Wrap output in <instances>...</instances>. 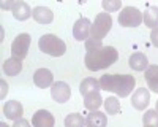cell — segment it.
<instances>
[{
  "instance_id": "6da1fadb",
  "label": "cell",
  "mask_w": 158,
  "mask_h": 127,
  "mask_svg": "<svg viewBox=\"0 0 158 127\" xmlns=\"http://www.w3.org/2000/svg\"><path fill=\"white\" fill-rule=\"evenodd\" d=\"M85 51L87 53H85L84 62L90 72L108 68L118 59V53L114 46H103L101 42L92 40V38H89L85 42Z\"/></svg>"
},
{
  "instance_id": "7a4b0ae2",
  "label": "cell",
  "mask_w": 158,
  "mask_h": 127,
  "mask_svg": "<svg viewBox=\"0 0 158 127\" xmlns=\"http://www.w3.org/2000/svg\"><path fill=\"white\" fill-rule=\"evenodd\" d=\"M100 81V87L104 91L115 92L118 97H127L133 92L136 86V78L133 75H103Z\"/></svg>"
},
{
  "instance_id": "3957f363",
  "label": "cell",
  "mask_w": 158,
  "mask_h": 127,
  "mask_svg": "<svg viewBox=\"0 0 158 127\" xmlns=\"http://www.w3.org/2000/svg\"><path fill=\"white\" fill-rule=\"evenodd\" d=\"M38 48L40 51H43L44 54L52 56V57H60L67 53V45L62 38L52 33H46L38 40Z\"/></svg>"
},
{
  "instance_id": "277c9868",
  "label": "cell",
  "mask_w": 158,
  "mask_h": 127,
  "mask_svg": "<svg viewBox=\"0 0 158 127\" xmlns=\"http://www.w3.org/2000/svg\"><path fill=\"white\" fill-rule=\"evenodd\" d=\"M111 27H112V18L109 13H98L95 16V21L92 22L90 38L92 40H97V42H101L108 35Z\"/></svg>"
},
{
  "instance_id": "5b68a950",
  "label": "cell",
  "mask_w": 158,
  "mask_h": 127,
  "mask_svg": "<svg viewBox=\"0 0 158 127\" xmlns=\"http://www.w3.org/2000/svg\"><path fill=\"white\" fill-rule=\"evenodd\" d=\"M144 21L142 13L135 7H125L118 13V24L122 27H138Z\"/></svg>"
},
{
  "instance_id": "8992f818",
  "label": "cell",
  "mask_w": 158,
  "mask_h": 127,
  "mask_svg": "<svg viewBox=\"0 0 158 127\" xmlns=\"http://www.w3.org/2000/svg\"><path fill=\"white\" fill-rule=\"evenodd\" d=\"M29 48H30V35L29 33H19L15 38V42L11 43V54H13V57L22 60L27 57Z\"/></svg>"
},
{
  "instance_id": "52a82bcc",
  "label": "cell",
  "mask_w": 158,
  "mask_h": 127,
  "mask_svg": "<svg viewBox=\"0 0 158 127\" xmlns=\"http://www.w3.org/2000/svg\"><path fill=\"white\" fill-rule=\"evenodd\" d=\"M51 95L57 103H65L71 97V89L65 81H57L51 86Z\"/></svg>"
},
{
  "instance_id": "ba28073f",
  "label": "cell",
  "mask_w": 158,
  "mask_h": 127,
  "mask_svg": "<svg viewBox=\"0 0 158 127\" xmlns=\"http://www.w3.org/2000/svg\"><path fill=\"white\" fill-rule=\"evenodd\" d=\"M90 27L92 22L87 18H79L73 25V35L77 42H87L90 38Z\"/></svg>"
},
{
  "instance_id": "9c48e42d",
  "label": "cell",
  "mask_w": 158,
  "mask_h": 127,
  "mask_svg": "<svg viewBox=\"0 0 158 127\" xmlns=\"http://www.w3.org/2000/svg\"><path fill=\"white\" fill-rule=\"evenodd\" d=\"M56 119L54 116L46 110H38L32 116V125L33 127H54Z\"/></svg>"
},
{
  "instance_id": "30bf717a",
  "label": "cell",
  "mask_w": 158,
  "mask_h": 127,
  "mask_svg": "<svg viewBox=\"0 0 158 127\" xmlns=\"http://www.w3.org/2000/svg\"><path fill=\"white\" fill-rule=\"evenodd\" d=\"M150 102V92L146 87H139L135 91L133 97H131V105L136 110H144Z\"/></svg>"
},
{
  "instance_id": "8fae6325",
  "label": "cell",
  "mask_w": 158,
  "mask_h": 127,
  "mask_svg": "<svg viewBox=\"0 0 158 127\" xmlns=\"http://www.w3.org/2000/svg\"><path fill=\"white\" fill-rule=\"evenodd\" d=\"M33 83L38 87H49L54 84V76H52V72L48 68H38L33 75Z\"/></svg>"
},
{
  "instance_id": "7c38bea8",
  "label": "cell",
  "mask_w": 158,
  "mask_h": 127,
  "mask_svg": "<svg viewBox=\"0 0 158 127\" xmlns=\"http://www.w3.org/2000/svg\"><path fill=\"white\" fill-rule=\"evenodd\" d=\"M11 13H13V16H15V19H18V21H25V19H29V18L32 16L33 10L29 7V3L21 2V0H19V2L13 3Z\"/></svg>"
},
{
  "instance_id": "4fadbf2b",
  "label": "cell",
  "mask_w": 158,
  "mask_h": 127,
  "mask_svg": "<svg viewBox=\"0 0 158 127\" xmlns=\"http://www.w3.org/2000/svg\"><path fill=\"white\" fill-rule=\"evenodd\" d=\"M22 113H24V108L19 102L16 100H11V102H6L5 107H3V114L8 118V119H21L22 118Z\"/></svg>"
},
{
  "instance_id": "5bb4252c",
  "label": "cell",
  "mask_w": 158,
  "mask_h": 127,
  "mask_svg": "<svg viewBox=\"0 0 158 127\" xmlns=\"http://www.w3.org/2000/svg\"><path fill=\"white\" fill-rule=\"evenodd\" d=\"M128 64H130V67L133 70H136V72H144V70L149 68V59H147L146 54H142V53L131 54Z\"/></svg>"
},
{
  "instance_id": "9a60e30c",
  "label": "cell",
  "mask_w": 158,
  "mask_h": 127,
  "mask_svg": "<svg viewBox=\"0 0 158 127\" xmlns=\"http://www.w3.org/2000/svg\"><path fill=\"white\" fill-rule=\"evenodd\" d=\"M32 16H33V19L38 24H51L52 21H54V13H52L49 8H46V7H36V8H33Z\"/></svg>"
},
{
  "instance_id": "2e32d148",
  "label": "cell",
  "mask_w": 158,
  "mask_h": 127,
  "mask_svg": "<svg viewBox=\"0 0 158 127\" xmlns=\"http://www.w3.org/2000/svg\"><path fill=\"white\" fill-rule=\"evenodd\" d=\"M106 114L101 111H90L85 119V127H106Z\"/></svg>"
},
{
  "instance_id": "e0dca14e",
  "label": "cell",
  "mask_w": 158,
  "mask_h": 127,
  "mask_svg": "<svg viewBox=\"0 0 158 127\" xmlns=\"http://www.w3.org/2000/svg\"><path fill=\"white\" fill-rule=\"evenodd\" d=\"M3 72L6 73V76H16L22 72V60L16 59V57H10L3 62Z\"/></svg>"
},
{
  "instance_id": "ac0fdd59",
  "label": "cell",
  "mask_w": 158,
  "mask_h": 127,
  "mask_svg": "<svg viewBox=\"0 0 158 127\" xmlns=\"http://www.w3.org/2000/svg\"><path fill=\"white\" fill-rule=\"evenodd\" d=\"M103 105V99L100 95V91L90 92L87 95H84V107L90 111H97L100 107Z\"/></svg>"
},
{
  "instance_id": "d6986e66",
  "label": "cell",
  "mask_w": 158,
  "mask_h": 127,
  "mask_svg": "<svg viewBox=\"0 0 158 127\" xmlns=\"http://www.w3.org/2000/svg\"><path fill=\"white\" fill-rule=\"evenodd\" d=\"M144 78L147 81V86L150 91L158 94V65H149V68L146 70Z\"/></svg>"
},
{
  "instance_id": "ffe728a7",
  "label": "cell",
  "mask_w": 158,
  "mask_h": 127,
  "mask_svg": "<svg viewBox=\"0 0 158 127\" xmlns=\"http://www.w3.org/2000/svg\"><path fill=\"white\" fill-rule=\"evenodd\" d=\"M100 81L95 80V78H85L82 80L81 86H79V92H81V95H87L90 92H95V91H100Z\"/></svg>"
},
{
  "instance_id": "44dd1931",
  "label": "cell",
  "mask_w": 158,
  "mask_h": 127,
  "mask_svg": "<svg viewBox=\"0 0 158 127\" xmlns=\"http://www.w3.org/2000/svg\"><path fill=\"white\" fill-rule=\"evenodd\" d=\"M144 24L152 30L158 27V7H150L144 13Z\"/></svg>"
},
{
  "instance_id": "7402d4cb",
  "label": "cell",
  "mask_w": 158,
  "mask_h": 127,
  "mask_svg": "<svg viewBox=\"0 0 158 127\" xmlns=\"http://www.w3.org/2000/svg\"><path fill=\"white\" fill-rule=\"evenodd\" d=\"M65 127H85V119L79 113H71L65 118Z\"/></svg>"
},
{
  "instance_id": "603a6c76",
  "label": "cell",
  "mask_w": 158,
  "mask_h": 127,
  "mask_svg": "<svg viewBox=\"0 0 158 127\" xmlns=\"http://www.w3.org/2000/svg\"><path fill=\"white\" fill-rule=\"evenodd\" d=\"M104 108H106L108 114H118L120 113V102H118L115 97H108L104 100Z\"/></svg>"
},
{
  "instance_id": "cb8c5ba5",
  "label": "cell",
  "mask_w": 158,
  "mask_h": 127,
  "mask_svg": "<svg viewBox=\"0 0 158 127\" xmlns=\"http://www.w3.org/2000/svg\"><path fill=\"white\" fill-rule=\"evenodd\" d=\"M142 122H144V125L158 127V111H156V110H149V111H146V114L142 116Z\"/></svg>"
},
{
  "instance_id": "d4e9b609",
  "label": "cell",
  "mask_w": 158,
  "mask_h": 127,
  "mask_svg": "<svg viewBox=\"0 0 158 127\" xmlns=\"http://www.w3.org/2000/svg\"><path fill=\"white\" fill-rule=\"evenodd\" d=\"M101 7L104 8L106 13H114V11H118L122 8V2L120 0H103Z\"/></svg>"
},
{
  "instance_id": "484cf974",
  "label": "cell",
  "mask_w": 158,
  "mask_h": 127,
  "mask_svg": "<svg viewBox=\"0 0 158 127\" xmlns=\"http://www.w3.org/2000/svg\"><path fill=\"white\" fill-rule=\"evenodd\" d=\"M13 127H30V122H29L27 119L21 118V119H16V121H15V124H13Z\"/></svg>"
},
{
  "instance_id": "4316f807",
  "label": "cell",
  "mask_w": 158,
  "mask_h": 127,
  "mask_svg": "<svg viewBox=\"0 0 158 127\" xmlns=\"http://www.w3.org/2000/svg\"><path fill=\"white\" fill-rule=\"evenodd\" d=\"M150 42H152V45H153L155 48H158V27L152 30V33H150Z\"/></svg>"
},
{
  "instance_id": "83f0119b",
  "label": "cell",
  "mask_w": 158,
  "mask_h": 127,
  "mask_svg": "<svg viewBox=\"0 0 158 127\" xmlns=\"http://www.w3.org/2000/svg\"><path fill=\"white\" fill-rule=\"evenodd\" d=\"M13 3H15V2H11V0H10V2H5V3H2V8L3 10H11L13 8Z\"/></svg>"
},
{
  "instance_id": "f1b7e54d",
  "label": "cell",
  "mask_w": 158,
  "mask_h": 127,
  "mask_svg": "<svg viewBox=\"0 0 158 127\" xmlns=\"http://www.w3.org/2000/svg\"><path fill=\"white\" fill-rule=\"evenodd\" d=\"M0 127H10L8 124H5V122H2V124H0Z\"/></svg>"
},
{
  "instance_id": "f546056e",
  "label": "cell",
  "mask_w": 158,
  "mask_h": 127,
  "mask_svg": "<svg viewBox=\"0 0 158 127\" xmlns=\"http://www.w3.org/2000/svg\"><path fill=\"white\" fill-rule=\"evenodd\" d=\"M156 111H158V102H156Z\"/></svg>"
},
{
  "instance_id": "4dcf8cb0",
  "label": "cell",
  "mask_w": 158,
  "mask_h": 127,
  "mask_svg": "<svg viewBox=\"0 0 158 127\" xmlns=\"http://www.w3.org/2000/svg\"><path fill=\"white\" fill-rule=\"evenodd\" d=\"M144 127H152V125H144Z\"/></svg>"
}]
</instances>
